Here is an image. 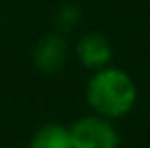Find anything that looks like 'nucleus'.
<instances>
[{"label": "nucleus", "instance_id": "obj_2", "mask_svg": "<svg viewBox=\"0 0 150 148\" xmlns=\"http://www.w3.org/2000/svg\"><path fill=\"white\" fill-rule=\"evenodd\" d=\"M73 148H120V134L112 120L98 114L79 118L69 126Z\"/></svg>", "mask_w": 150, "mask_h": 148}, {"label": "nucleus", "instance_id": "obj_5", "mask_svg": "<svg viewBox=\"0 0 150 148\" xmlns=\"http://www.w3.org/2000/svg\"><path fill=\"white\" fill-rule=\"evenodd\" d=\"M28 148H73L69 128L63 124H45L33 134Z\"/></svg>", "mask_w": 150, "mask_h": 148}, {"label": "nucleus", "instance_id": "obj_3", "mask_svg": "<svg viewBox=\"0 0 150 148\" xmlns=\"http://www.w3.org/2000/svg\"><path fill=\"white\" fill-rule=\"evenodd\" d=\"M67 59H69V45L57 33L43 37L33 51V63L41 73H59L67 65Z\"/></svg>", "mask_w": 150, "mask_h": 148}, {"label": "nucleus", "instance_id": "obj_6", "mask_svg": "<svg viewBox=\"0 0 150 148\" xmlns=\"http://www.w3.org/2000/svg\"><path fill=\"white\" fill-rule=\"evenodd\" d=\"M79 21V10L75 8L73 4H65L61 6L59 14H57V26L61 30H71Z\"/></svg>", "mask_w": 150, "mask_h": 148}, {"label": "nucleus", "instance_id": "obj_1", "mask_svg": "<svg viewBox=\"0 0 150 148\" xmlns=\"http://www.w3.org/2000/svg\"><path fill=\"white\" fill-rule=\"evenodd\" d=\"M85 99L93 114L114 122L134 110L138 87L124 69L105 65L91 73L85 87Z\"/></svg>", "mask_w": 150, "mask_h": 148}, {"label": "nucleus", "instance_id": "obj_4", "mask_svg": "<svg viewBox=\"0 0 150 148\" xmlns=\"http://www.w3.org/2000/svg\"><path fill=\"white\" fill-rule=\"evenodd\" d=\"M75 57L83 67L96 71L110 63L112 45L101 33H85L75 45Z\"/></svg>", "mask_w": 150, "mask_h": 148}]
</instances>
